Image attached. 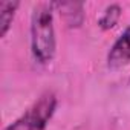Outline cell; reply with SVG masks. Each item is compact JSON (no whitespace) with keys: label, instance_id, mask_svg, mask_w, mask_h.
Returning a JSON list of instances; mask_svg holds the SVG:
<instances>
[{"label":"cell","instance_id":"obj_4","mask_svg":"<svg viewBox=\"0 0 130 130\" xmlns=\"http://www.w3.org/2000/svg\"><path fill=\"white\" fill-rule=\"evenodd\" d=\"M54 8L58 9L60 15L63 17V22L69 29H78L83 26L86 12H84V3L81 2H57L52 3Z\"/></svg>","mask_w":130,"mask_h":130},{"label":"cell","instance_id":"obj_2","mask_svg":"<svg viewBox=\"0 0 130 130\" xmlns=\"http://www.w3.org/2000/svg\"><path fill=\"white\" fill-rule=\"evenodd\" d=\"M57 95L51 90L43 92L14 122L3 130H46L49 121L57 110Z\"/></svg>","mask_w":130,"mask_h":130},{"label":"cell","instance_id":"obj_3","mask_svg":"<svg viewBox=\"0 0 130 130\" xmlns=\"http://www.w3.org/2000/svg\"><path fill=\"white\" fill-rule=\"evenodd\" d=\"M106 63L107 68L112 71H118L130 63V25L113 41L112 47L107 52Z\"/></svg>","mask_w":130,"mask_h":130},{"label":"cell","instance_id":"obj_1","mask_svg":"<svg viewBox=\"0 0 130 130\" xmlns=\"http://www.w3.org/2000/svg\"><path fill=\"white\" fill-rule=\"evenodd\" d=\"M31 54L38 64H49L57 54V34L52 3H38L31 14Z\"/></svg>","mask_w":130,"mask_h":130},{"label":"cell","instance_id":"obj_6","mask_svg":"<svg viewBox=\"0 0 130 130\" xmlns=\"http://www.w3.org/2000/svg\"><path fill=\"white\" fill-rule=\"evenodd\" d=\"M121 14H122V9H121V6H119L118 3L109 5V6L103 11L101 17L98 19V26H100V29H101V31H110V29H113V28L118 25V22H119V19H121Z\"/></svg>","mask_w":130,"mask_h":130},{"label":"cell","instance_id":"obj_5","mask_svg":"<svg viewBox=\"0 0 130 130\" xmlns=\"http://www.w3.org/2000/svg\"><path fill=\"white\" fill-rule=\"evenodd\" d=\"M19 8H20V2L6 0V2L0 3V37L2 38L9 32Z\"/></svg>","mask_w":130,"mask_h":130}]
</instances>
